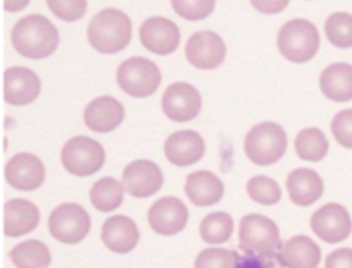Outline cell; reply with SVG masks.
Masks as SVG:
<instances>
[{
	"label": "cell",
	"instance_id": "obj_1",
	"mask_svg": "<svg viewBox=\"0 0 352 268\" xmlns=\"http://www.w3.org/2000/svg\"><path fill=\"white\" fill-rule=\"evenodd\" d=\"M11 39L14 47L24 57L43 59L56 49L59 35L48 19L41 14H30L14 26Z\"/></svg>",
	"mask_w": 352,
	"mask_h": 268
},
{
	"label": "cell",
	"instance_id": "obj_2",
	"mask_svg": "<svg viewBox=\"0 0 352 268\" xmlns=\"http://www.w3.org/2000/svg\"><path fill=\"white\" fill-rule=\"evenodd\" d=\"M131 37V20L124 12L115 8L98 12L88 26L90 45L102 54L122 51L129 45Z\"/></svg>",
	"mask_w": 352,
	"mask_h": 268
},
{
	"label": "cell",
	"instance_id": "obj_3",
	"mask_svg": "<svg viewBox=\"0 0 352 268\" xmlns=\"http://www.w3.org/2000/svg\"><path fill=\"white\" fill-rule=\"evenodd\" d=\"M278 49L288 61L306 63L315 57L320 45L316 26L305 19L288 21L278 34Z\"/></svg>",
	"mask_w": 352,
	"mask_h": 268
},
{
	"label": "cell",
	"instance_id": "obj_4",
	"mask_svg": "<svg viewBox=\"0 0 352 268\" xmlns=\"http://www.w3.org/2000/svg\"><path fill=\"white\" fill-rule=\"evenodd\" d=\"M287 148V135L279 124L263 122L247 133L244 150L249 160L257 165L278 162Z\"/></svg>",
	"mask_w": 352,
	"mask_h": 268
},
{
	"label": "cell",
	"instance_id": "obj_5",
	"mask_svg": "<svg viewBox=\"0 0 352 268\" xmlns=\"http://www.w3.org/2000/svg\"><path fill=\"white\" fill-rule=\"evenodd\" d=\"M162 80L160 68L142 57L127 59L117 70V82L127 94L137 98L150 96L157 90Z\"/></svg>",
	"mask_w": 352,
	"mask_h": 268
},
{
	"label": "cell",
	"instance_id": "obj_6",
	"mask_svg": "<svg viewBox=\"0 0 352 268\" xmlns=\"http://www.w3.org/2000/svg\"><path fill=\"white\" fill-rule=\"evenodd\" d=\"M104 150L100 142L87 136L72 138L61 152L63 166L77 177H88L98 172L104 165Z\"/></svg>",
	"mask_w": 352,
	"mask_h": 268
},
{
	"label": "cell",
	"instance_id": "obj_7",
	"mask_svg": "<svg viewBox=\"0 0 352 268\" xmlns=\"http://www.w3.org/2000/svg\"><path fill=\"white\" fill-rule=\"evenodd\" d=\"M90 226L89 214L79 204H60L49 218L51 235L60 243L69 245L80 243L85 238Z\"/></svg>",
	"mask_w": 352,
	"mask_h": 268
},
{
	"label": "cell",
	"instance_id": "obj_8",
	"mask_svg": "<svg viewBox=\"0 0 352 268\" xmlns=\"http://www.w3.org/2000/svg\"><path fill=\"white\" fill-rule=\"evenodd\" d=\"M240 247L249 253L269 254L280 243L277 225L261 214H247L241 221L239 230Z\"/></svg>",
	"mask_w": 352,
	"mask_h": 268
},
{
	"label": "cell",
	"instance_id": "obj_9",
	"mask_svg": "<svg viewBox=\"0 0 352 268\" xmlns=\"http://www.w3.org/2000/svg\"><path fill=\"white\" fill-rule=\"evenodd\" d=\"M311 228L323 241L336 243L349 236L352 222L345 208L340 204L329 203L313 214Z\"/></svg>",
	"mask_w": 352,
	"mask_h": 268
},
{
	"label": "cell",
	"instance_id": "obj_10",
	"mask_svg": "<svg viewBox=\"0 0 352 268\" xmlns=\"http://www.w3.org/2000/svg\"><path fill=\"white\" fill-rule=\"evenodd\" d=\"M187 60L199 69H214L221 65L226 55L223 39L212 31L195 33L187 41Z\"/></svg>",
	"mask_w": 352,
	"mask_h": 268
},
{
	"label": "cell",
	"instance_id": "obj_11",
	"mask_svg": "<svg viewBox=\"0 0 352 268\" xmlns=\"http://www.w3.org/2000/svg\"><path fill=\"white\" fill-rule=\"evenodd\" d=\"M162 103L164 113L168 119L175 122H187L199 115L201 98L195 87L179 82L166 89Z\"/></svg>",
	"mask_w": 352,
	"mask_h": 268
},
{
	"label": "cell",
	"instance_id": "obj_12",
	"mask_svg": "<svg viewBox=\"0 0 352 268\" xmlns=\"http://www.w3.org/2000/svg\"><path fill=\"white\" fill-rule=\"evenodd\" d=\"M123 187L133 197L146 198L155 194L164 183L160 167L148 160L129 163L123 171Z\"/></svg>",
	"mask_w": 352,
	"mask_h": 268
},
{
	"label": "cell",
	"instance_id": "obj_13",
	"mask_svg": "<svg viewBox=\"0 0 352 268\" xmlns=\"http://www.w3.org/2000/svg\"><path fill=\"white\" fill-rule=\"evenodd\" d=\"M150 226L160 235L176 234L186 226L188 210L176 197H164L157 200L148 212Z\"/></svg>",
	"mask_w": 352,
	"mask_h": 268
},
{
	"label": "cell",
	"instance_id": "obj_14",
	"mask_svg": "<svg viewBox=\"0 0 352 268\" xmlns=\"http://www.w3.org/2000/svg\"><path fill=\"white\" fill-rule=\"evenodd\" d=\"M142 43L146 49L157 55H168L178 47L180 31L168 19L153 16L142 25L140 30Z\"/></svg>",
	"mask_w": 352,
	"mask_h": 268
},
{
	"label": "cell",
	"instance_id": "obj_15",
	"mask_svg": "<svg viewBox=\"0 0 352 268\" xmlns=\"http://www.w3.org/2000/svg\"><path fill=\"white\" fill-rule=\"evenodd\" d=\"M5 173L10 185L22 191H32L44 183V165L38 157L30 153L15 155L8 162Z\"/></svg>",
	"mask_w": 352,
	"mask_h": 268
},
{
	"label": "cell",
	"instance_id": "obj_16",
	"mask_svg": "<svg viewBox=\"0 0 352 268\" xmlns=\"http://www.w3.org/2000/svg\"><path fill=\"white\" fill-rule=\"evenodd\" d=\"M205 148L203 137L192 130L175 132L164 144L166 158L177 166L195 164L203 158Z\"/></svg>",
	"mask_w": 352,
	"mask_h": 268
},
{
	"label": "cell",
	"instance_id": "obj_17",
	"mask_svg": "<svg viewBox=\"0 0 352 268\" xmlns=\"http://www.w3.org/2000/svg\"><path fill=\"white\" fill-rule=\"evenodd\" d=\"M5 99L12 105H26L41 92L38 76L25 67H11L5 72Z\"/></svg>",
	"mask_w": 352,
	"mask_h": 268
},
{
	"label": "cell",
	"instance_id": "obj_18",
	"mask_svg": "<svg viewBox=\"0 0 352 268\" xmlns=\"http://www.w3.org/2000/svg\"><path fill=\"white\" fill-rule=\"evenodd\" d=\"M124 119L123 105L111 96H102L92 100L84 111V121L88 128L106 133L116 129Z\"/></svg>",
	"mask_w": 352,
	"mask_h": 268
},
{
	"label": "cell",
	"instance_id": "obj_19",
	"mask_svg": "<svg viewBox=\"0 0 352 268\" xmlns=\"http://www.w3.org/2000/svg\"><path fill=\"white\" fill-rule=\"evenodd\" d=\"M139 237L137 225L129 216L117 214L109 218L102 225V241L114 253H129L135 249Z\"/></svg>",
	"mask_w": 352,
	"mask_h": 268
},
{
	"label": "cell",
	"instance_id": "obj_20",
	"mask_svg": "<svg viewBox=\"0 0 352 268\" xmlns=\"http://www.w3.org/2000/svg\"><path fill=\"white\" fill-rule=\"evenodd\" d=\"M321 92L329 100L347 102L352 100V65L337 62L327 66L319 78Z\"/></svg>",
	"mask_w": 352,
	"mask_h": 268
},
{
	"label": "cell",
	"instance_id": "obj_21",
	"mask_svg": "<svg viewBox=\"0 0 352 268\" xmlns=\"http://www.w3.org/2000/svg\"><path fill=\"white\" fill-rule=\"evenodd\" d=\"M185 193L195 205H213L221 200L224 186L214 173L207 170L195 171L187 177Z\"/></svg>",
	"mask_w": 352,
	"mask_h": 268
},
{
	"label": "cell",
	"instance_id": "obj_22",
	"mask_svg": "<svg viewBox=\"0 0 352 268\" xmlns=\"http://www.w3.org/2000/svg\"><path fill=\"white\" fill-rule=\"evenodd\" d=\"M40 212L25 199L10 200L5 205V234L18 237L32 232L38 226Z\"/></svg>",
	"mask_w": 352,
	"mask_h": 268
},
{
	"label": "cell",
	"instance_id": "obj_23",
	"mask_svg": "<svg viewBox=\"0 0 352 268\" xmlns=\"http://www.w3.org/2000/svg\"><path fill=\"white\" fill-rule=\"evenodd\" d=\"M290 199L296 205L308 206L316 202L323 193V181L312 169L298 168L287 179Z\"/></svg>",
	"mask_w": 352,
	"mask_h": 268
},
{
	"label": "cell",
	"instance_id": "obj_24",
	"mask_svg": "<svg viewBox=\"0 0 352 268\" xmlns=\"http://www.w3.org/2000/svg\"><path fill=\"white\" fill-rule=\"evenodd\" d=\"M280 259L287 268H316L321 252L310 237L298 235L284 243Z\"/></svg>",
	"mask_w": 352,
	"mask_h": 268
},
{
	"label": "cell",
	"instance_id": "obj_25",
	"mask_svg": "<svg viewBox=\"0 0 352 268\" xmlns=\"http://www.w3.org/2000/svg\"><path fill=\"white\" fill-rule=\"evenodd\" d=\"M10 258L17 268H48L51 263L48 247L36 239L16 245L10 253Z\"/></svg>",
	"mask_w": 352,
	"mask_h": 268
},
{
	"label": "cell",
	"instance_id": "obj_26",
	"mask_svg": "<svg viewBox=\"0 0 352 268\" xmlns=\"http://www.w3.org/2000/svg\"><path fill=\"white\" fill-rule=\"evenodd\" d=\"M294 148L302 160L318 162L327 156L329 142L318 128H305L296 135Z\"/></svg>",
	"mask_w": 352,
	"mask_h": 268
},
{
	"label": "cell",
	"instance_id": "obj_27",
	"mask_svg": "<svg viewBox=\"0 0 352 268\" xmlns=\"http://www.w3.org/2000/svg\"><path fill=\"white\" fill-rule=\"evenodd\" d=\"M124 188L113 177L96 181L90 190V200L96 210L109 212L118 208L123 201Z\"/></svg>",
	"mask_w": 352,
	"mask_h": 268
},
{
	"label": "cell",
	"instance_id": "obj_28",
	"mask_svg": "<svg viewBox=\"0 0 352 268\" xmlns=\"http://www.w3.org/2000/svg\"><path fill=\"white\" fill-rule=\"evenodd\" d=\"M234 221L230 214L223 212L208 214L201 223L199 232L201 238L211 245L226 243L232 236Z\"/></svg>",
	"mask_w": 352,
	"mask_h": 268
},
{
	"label": "cell",
	"instance_id": "obj_29",
	"mask_svg": "<svg viewBox=\"0 0 352 268\" xmlns=\"http://www.w3.org/2000/svg\"><path fill=\"white\" fill-rule=\"evenodd\" d=\"M325 35L339 49L352 47V14L345 12L331 14L325 21Z\"/></svg>",
	"mask_w": 352,
	"mask_h": 268
},
{
	"label": "cell",
	"instance_id": "obj_30",
	"mask_svg": "<svg viewBox=\"0 0 352 268\" xmlns=\"http://www.w3.org/2000/svg\"><path fill=\"white\" fill-rule=\"evenodd\" d=\"M247 192L251 199L263 205H273L281 198V190L278 183L265 175L252 177L247 183Z\"/></svg>",
	"mask_w": 352,
	"mask_h": 268
},
{
	"label": "cell",
	"instance_id": "obj_31",
	"mask_svg": "<svg viewBox=\"0 0 352 268\" xmlns=\"http://www.w3.org/2000/svg\"><path fill=\"white\" fill-rule=\"evenodd\" d=\"M175 12L189 21L207 18L213 12L215 0H172Z\"/></svg>",
	"mask_w": 352,
	"mask_h": 268
},
{
	"label": "cell",
	"instance_id": "obj_32",
	"mask_svg": "<svg viewBox=\"0 0 352 268\" xmlns=\"http://www.w3.org/2000/svg\"><path fill=\"white\" fill-rule=\"evenodd\" d=\"M195 268H236L238 260L226 249H207L201 252L195 263Z\"/></svg>",
	"mask_w": 352,
	"mask_h": 268
},
{
	"label": "cell",
	"instance_id": "obj_33",
	"mask_svg": "<svg viewBox=\"0 0 352 268\" xmlns=\"http://www.w3.org/2000/svg\"><path fill=\"white\" fill-rule=\"evenodd\" d=\"M47 3L55 16L67 22L80 20L87 8L86 0H47Z\"/></svg>",
	"mask_w": 352,
	"mask_h": 268
},
{
	"label": "cell",
	"instance_id": "obj_34",
	"mask_svg": "<svg viewBox=\"0 0 352 268\" xmlns=\"http://www.w3.org/2000/svg\"><path fill=\"white\" fill-rule=\"evenodd\" d=\"M335 139L344 148H352V109L339 111L331 124Z\"/></svg>",
	"mask_w": 352,
	"mask_h": 268
},
{
	"label": "cell",
	"instance_id": "obj_35",
	"mask_svg": "<svg viewBox=\"0 0 352 268\" xmlns=\"http://www.w3.org/2000/svg\"><path fill=\"white\" fill-rule=\"evenodd\" d=\"M325 268H352V249H338L325 260Z\"/></svg>",
	"mask_w": 352,
	"mask_h": 268
},
{
	"label": "cell",
	"instance_id": "obj_36",
	"mask_svg": "<svg viewBox=\"0 0 352 268\" xmlns=\"http://www.w3.org/2000/svg\"><path fill=\"white\" fill-rule=\"evenodd\" d=\"M290 0H250L255 10L265 14H276L283 12Z\"/></svg>",
	"mask_w": 352,
	"mask_h": 268
},
{
	"label": "cell",
	"instance_id": "obj_37",
	"mask_svg": "<svg viewBox=\"0 0 352 268\" xmlns=\"http://www.w3.org/2000/svg\"><path fill=\"white\" fill-rule=\"evenodd\" d=\"M30 0H5V10L15 12L23 10L30 3Z\"/></svg>",
	"mask_w": 352,
	"mask_h": 268
}]
</instances>
